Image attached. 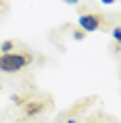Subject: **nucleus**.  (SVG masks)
I'll list each match as a JSON object with an SVG mask.
<instances>
[{
	"mask_svg": "<svg viewBox=\"0 0 121 123\" xmlns=\"http://www.w3.org/2000/svg\"><path fill=\"white\" fill-rule=\"evenodd\" d=\"M33 54L27 50H15L8 54H0V71L2 73H17L32 65Z\"/></svg>",
	"mask_w": 121,
	"mask_h": 123,
	"instance_id": "f257e3e1",
	"label": "nucleus"
},
{
	"mask_svg": "<svg viewBox=\"0 0 121 123\" xmlns=\"http://www.w3.org/2000/svg\"><path fill=\"white\" fill-rule=\"evenodd\" d=\"M79 27L82 31H96V29H107V21L100 13H86L79 17Z\"/></svg>",
	"mask_w": 121,
	"mask_h": 123,
	"instance_id": "f03ea898",
	"label": "nucleus"
},
{
	"mask_svg": "<svg viewBox=\"0 0 121 123\" xmlns=\"http://www.w3.org/2000/svg\"><path fill=\"white\" fill-rule=\"evenodd\" d=\"M25 113L23 115L25 117H36V115H40L42 111H44V102H40V100H33V102H29V104H25Z\"/></svg>",
	"mask_w": 121,
	"mask_h": 123,
	"instance_id": "7ed1b4c3",
	"label": "nucleus"
},
{
	"mask_svg": "<svg viewBox=\"0 0 121 123\" xmlns=\"http://www.w3.org/2000/svg\"><path fill=\"white\" fill-rule=\"evenodd\" d=\"M15 50H17V44L13 40H4L0 44V54H8V52H15Z\"/></svg>",
	"mask_w": 121,
	"mask_h": 123,
	"instance_id": "20e7f679",
	"label": "nucleus"
},
{
	"mask_svg": "<svg viewBox=\"0 0 121 123\" xmlns=\"http://www.w3.org/2000/svg\"><path fill=\"white\" fill-rule=\"evenodd\" d=\"M113 38H115V42L119 44V40H121V31H119V27H113Z\"/></svg>",
	"mask_w": 121,
	"mask_h": 123,
	"instance_id": "39448f33",
	"label": "nucleus"
},
{
	"mask_svg": "<svg viewBox=\"0 0 121 123\" xmlns=\"http://www.w3.org/2000/svg\"><path fill=\"white\" fill-rule=\"evenodd\" d=\"M83 36H86V33H83L82 29H77V31H73V38H75V40H83Z\"/></svg>",
	"mask_w": 121,
	"mask_h": 123,
	"instance_id": "423d86ee",
	"label": "nucleus"
},
{
	"mask_svg": "<svg viewBox=\"0 0 121 123\" xmlns=\"http://www.w3.org/2000/svg\"><path fill=\"white\" fill-rule=\"evenodd\" d=\"M63 2H67V4H77L79 0H63Z\"/></svg>",
	"mask_w": 121,
	"mask_h": 123,
	"instance_id": "0eeeda50",
	"label": "nucleus"
},
{
	"mask_svg": "<svg viewBox=\"0 0 121 123\" xmlns=\"http://www.w3.org/2000/svg\"><path fill=\"white\" fill-rule=\"evenodd\" d=\"M100 2H104V4H113L115 0H100Z\"/></svg>",
	"mask_w": 121,
	"mask_h": 123,
	"instance_id": "6e6552de",
	"label": "nucleus"
},
{
	"mask_svg": "<svg viewBox=\"0 0 121 123\" xmlns=\"http://www.w3.org/2000/svg\"><path fill=\"white\" fill-rule=\"evenodd\" d=\"M67 123H77V121H75V119H69V121H67Z\"/></svg>",
	"mask_w": 121,
	"mask_h": 123,
	"instance_id": "1a4fd4ad",
	"label": "nucleus"
},
{
	"mask_svg": "<svg viewBox=\"0 0 121 123\" xmlns=\"http://www.w3.org/2000/svg\"><path fill=\"white\" fill-rule=\"evenodd\" d=\"M0 90H2V84H0Z\"/></svg>",
	"mask_w": 121,
	"mask_h": 123,
	"instance_id": "9d476101",
	"label": "nucleus"
}]
</instances>
